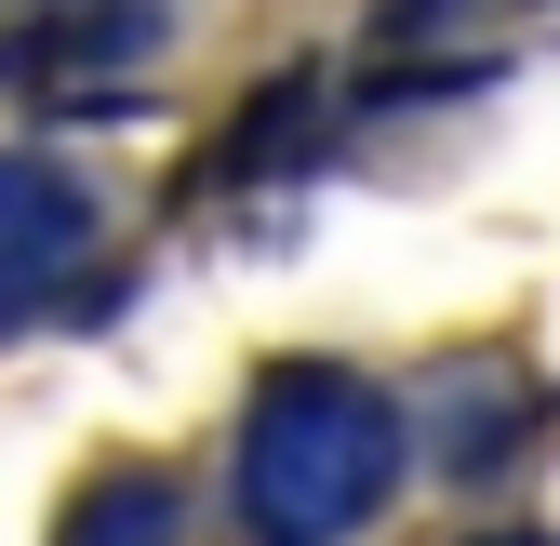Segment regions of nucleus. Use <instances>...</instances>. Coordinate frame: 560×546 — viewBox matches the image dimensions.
Wrapping results in <instances>:
<instances>
[{"instance_id":"nucleus-1","label":"nucleus","mask_w":560,"mask_h":546,"mask_svg":"<svg viewBox=\"0 0 560 546\" xmlns=\"http://www.w3.org/2000/svg\"><path fill=\"white\" fill-rule=\"evenodd\" d=\"M413 414L361 360H267L228 440V533L241 546H361L400 507Z\"/></svg>"},{"instance_id":"nucleus-3","label":"nucleus","mask_w":560,"mask_h":546,"mask_svg":"<svg viewBox=\"0 0 560 546\" xmlns=\"http://www.w3.org/2000/svg\"><path fill=\"white\" fill-rule=\"evenodd\" d=\"M547 373H521V360H441L428 373V453H441V480H521V466L547 453Z\"/></svg>"},{"instance_id":"nucleus-4","label":"nucleus","mask_w":560,"mask_h":546,"mask_svg":"<svg viewBox=\"0 0 560 546\" xmlns=\"http://www.w3.org/2000/svg\"><path fill=\"white\" fill-rule=\"evenodd\" d=\"M54 546H187V480L174 466H94L81 494H67V520H54Z\"/></svg>"},{"instance_id":"nucleus-5","label":"nucleus","mask_w":560,"mask_h":546,"mask_svg":"<svg viewBox=\"0 0 560 546\" xmlns=\"http://www.w3.org/2000/svg\"><path fill=\"white\" fill-rule=\"evenodd\" d=\"M467 546H560V533H467Z\"/></svg>"},{"instance_id":"nucleus-2","label":"nucleus","mask_w":560,"mask_h":546,"mask_svg":"<svg viewBox=\"0 0 560 546\" xmlns=\"http://www.w3.org/2000/svg\"><path fill=\"white\" fill-rule=\"evenodd\" d=\"M94 253H107V200L67 161H40V147H0V347L40 333L94 281Z\"/></svg>"}]
</instances>
